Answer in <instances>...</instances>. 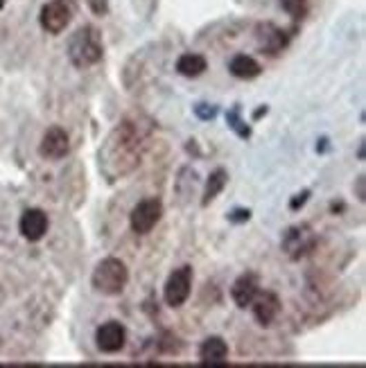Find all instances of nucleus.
Returning <instances> with one entry per match:
<instances>
[{
  "label": "nucleus",
  "mask_w": 366,
  "mask_h": 368,
  "mask_svg": "<svg viewBox=\"0 0 366 368\" xmlns=\"http://www.w3.org/2000/svg\"><path fill=\"white\" fill-rule=\"evenodd\" d=\"M5 3H7V0H0V10H3V7H5Z\"/></svg>",
  "instance_id": "a878e982"
},
{
  "label": "nucleus",
  "mask_w": 366,
  "mask_h": 368,
  "mask_svg": "<svg viewBox=\"0 0 366 368\" xmlns=\"http://www.w3.org/2000/svg\"><path fill=\"white\" fill-rule=\"evenodd\" d=\"M48 228H50V222H48V215L43 210L39 208H30L21 215V222H19V231L21 235L26 237L30 242H39L43 240Z\"/></svg>",
  "instance_id": "9d476101"
},
{
  "label": "nucleus",
  "mask_w": 366,
  "mask_h": 368,
  "mask_svg": "<svg viewBox=\"0 0 366 368\" xmlns=\"http://www.w3.org/2000/svg\"><path fill=\"white\" fill-rule=\"evenodd\" d=\"M263 116H267V106H263V109H258L256 113H254V118L258 120V118H263Z\"/></svg>",
  "instance_id": "393cba45"
},
{
  "label": "nucleus",
  "mask_w": 366,
  "mask_h": 368,
  "mask_svg": "<svg viewBox=\"0 0 366 368\" xmlns=\"http://www.w3.org/2000/svg\"><path fill=\"white\" fill-rule=\"evenodd\" d=\"M226 122H229V127H231L240 138H249V136H251V129L244 125V120H242V116H240V109H238V106L226 113Z\"/></svg>",
  "instance_id": "a211bd4d"
},
{
  "label": "nucleus",
  "mask_w": 366,
  "mask_h": 368,
  "mask_svg": "<svg viewBox=\"0 0 366 368\" xmlns=\"http://www.w3.org/2000/svg\"><path fill=\"white\" fill-rule=\"evenodd\" d=\"M281 5H283V10L294 16V19H303L307 12L305 0H281Z\"/></svg>",
  "instance_id": "6ab92c4d"
},
{
  "label": "nucleus",
  "mask_w": 366,
  "mask_h": 368,
  "mask_svg": "<svg viewBox=\"0 0 366 368\" xmlns=\"http://www.w3.org/2000/svg\"><path fill=\"white\" fill-rule=\"evenodd\" d=\"M226 357H229V343H226L222 337H208L201 341V346H199L201 364L222 366V364H226Z\"/></svg>",
  "instance_id": "ddd939ff"
},
{
  "label": "nucleus",
  "mask_w": 366,
  "mask_h": 368,
  "mask_svg": "<svg viewBox=\"0 0 366 368\" xmlns=\"http://www.w3.org/2000/svg\"><path fill=\"white\" fill-rule=\"evenodd\" d=\"M226 181H229V174H226V170H215L213 174L208 176L206 187H203V199H201V206H208L210 201H215L219 197V192L224 190Z\"/></svg>",
  "instance_id": "dca6fc26"
},
{
  "label": "nucleus",
  "mask_w": 366,
  "mask_h": 368,
  "mask_svg": "<svg viewBox=\"0 0 366 368\" xmlns=\"http://www.w3.org/2000/svg\"><path fill=\"white\" fill-rule=\"evenodd\" d=\"M307 197H310V190H303L301 194H296V197L289 201V208H292V210H298L301 206H305Z\"/></svg>",
  "instance_id": "4be33fe9"
},
{
  "label": "nucleus",
  "mask_w": 366,
  "mask_h": 368,
  "mask_svg": "<svg viewBox=\"0 0 366 368\" xmlns=\"http://www.w3.org/2000/svg\"><path fill=\"white\" fill-rule=\"evenodd\" d=\"M148 145V132L141 127V122L125 120L122 125L113 129V134L107 138L104 150H100V167L109 163H125L129 161V167H136L141 163L143 147Z\"/></svg>",
  "instance_id": "f257e3e1"
},
{
  "label": "nucleus",
  "mask_w": 366,
  "mask_h": 368,
  "mask_svg": "<svg viewBox=\"0 0 366 368\" xmlns=\"http://www.w3.org/2000/svg\"><path fill=\"white\" fill-rule=\"evenodd\" d=\"M249 217H251L249 210H233L229 215V219H231V222H235V224H238V222H249Z\"/></svg>",
  "instance_id": "5701e85b"
},
{
  "label": "nucleus",
  "mask_w": 366,
  "mask_h": 368,
  "mask_svg": "<svg viewBox=\"0 0 366 368\" xmlns=\"http://www.w3.org/2000/svg\"><path fill=\"white\" fill-rule=\"evenodd\" d=\"M88 7L95 16H104L109 12V0H88Z\"/></svg>",
  "instance_id": "412c9836"
},
{
  "label": "nucleus",
  "mask_w": 366,
  "mask_h": 368,
  "mask_svg": "<svg viewBox=\"0 0 366 368\" xmlns=\"http://www.w3.org/2000/svg\"><path fill=\"white\" fill-rule=\"evenodd\" d=\"M265 32H267V37L265 34H258L260 37V48H263V50H267L270 54H276L278 50H283V48H285L283 32L278 28H274V25H265Z\"/></svg>",
  "instance_id": "f3484780"
},
{
  "label": "nucleus",
  "mask_w": 366,
  "mask_h": 368,
  "mask_svg": "<svg viewBox=\"0 0 366 368\" xmlns=\"http://www.w3.org/2000/svg\"><path fill=\"white\" fill-rule=\"evenodd\" d=\"M249 307L254 309V316L260 325H272L276 316L281 314V300L272 292H258V296Z\"/></svg>",
  "instance_id": "9b49d317"
},
{
  "label": "nucleus",
  "mask_w": 366,
  "mask_h": 368,
  "mask_svg": "<svg viewBox=\"0 0 366 368\" xmlns=\"http://www.w3.org/2000/svg\"><path fill=\"white\" fill-rule=\"evenodd\" d=\"M194 113H197L201 120H213L217 116V109L215 106H208V104H197L194 106Z\"/></svg>",
  "instance_id": "aec40b11"
},
{
  "label": "nucleus",
  "mask_w": 366,
  "mask_h": 368,
  "mask_svg": "<svg viewBox=\"0 0 366 368\" xmlns=\"http://www.w3.org/2000/svg\"><path fill=\"white\" fill-rule=\"evenodd\" d=\"M176 70L181 72L183 77H199L203 72L208 70V61L203 59L201 54H194V52H185L179 57L176 61Z\"/></svg>",
  "instance_id": "2eb2a0df"
},
{
  "label": "nucleus",
  "mask_w": 366,
  "mask_h": 368,
  "mask_svg": "<svg viewBox=\"0 0 366 368\" xmlns=\"http://www.w3.org/2000/svg\"><path fill=\"white\" fill-rule=\"evenodd\" d=\"M260 292V280L256 274H242L238 280L233 283L231 287V296L235 300V305L238 307H249L254 298L258 296Z\"/></svg>",
  "instance_id": "f8f14e48"
},
{
  "label": "nucleus",
  "mask_w": 366,
  "mask_h": 368,
  "mask_svg": "<svg viewBox=\"0 0 366 368\" xmlns=\"http://www.w3.org/2000/svg\"><path fill=\"white\" fill-rule=\"evenodd\" d=\"M95 341H97V348H100L102 353H107V355L120 353V350L125 348V343H127L125 325L118 323V321L102 323L100 328H97V332H95Z\"/></svg>",
  "instance_id": "6e6552de"
},
{
  "label": "nucleus",
  "mask_w": 366,
  "mask_h": 368,
  "mask_svg": "<svg viewBox=\"0 0 366 368\" xmlns=\"http://www.w3.org/2000/svg\"><path fill=\"white\" fill-rule=\"evenodd\" d=\"M39 23L48 34H61L70 23V7L63 0H50L41 7Z\"/></svg>",
  "instance_id": "0eeeda50"
},
{
  "label": "nucleus",
  "mask_w": 366,
  "mask_h": 368,
  "mask_svg": "<svg viewBox=\"0 0 366 368\" xmlns=\"http://www.w3.org/2000/svg\"><path fill=\"white\" fill-rule=\"evenodd\" d=\"M190 292H192V267L183 265L167 276L165 287H163V298H165L170 307H181L190 298Z\"/></svg>",
  "instance_id": "39448f33"
},
{
  "label": "nucleus",
  "mask_w": 366,
  "mask_h": 368,
  "mask_svg": "<svg viewBox=\"0 0 366 368\" xmlns=\"http://www.w3.org/2000/svg\"><path fill=\"white\" fill-rule=\"evenodd\" d=\"M104 45H102V34L100 30L93 25L79 28L68 41V59L72 61L75 68H88L95 66L102 59Z\"/></svg>",
  "instance_id": "f03ea898"
},
{
  "label": "nucleus",
  "mask_w": 366,
  "mask_h": 368,
  "mask_svg": "<svg viewBox=\"0 0 366 368\" xmlns=\"http://www.w3.org/2000/svg\"><path fill=\"white\" fill-rule=\"evenodd\" d=\"M70 150V141H68V134L63 132L61 127H50L45 129L43 138H41V145H39V154L48 161H61L63 156L68 154Z\"/></svg>",
  "instance_id": "1a4fd4ad"
},
{
  "label": "nucleus",
  "mask_w": 366,
  "mask_h": 368,
  "mask_svg": "<svg viewBox=\"0 0 366 368\" xmlns=\"http://www.w3.org/2000/svg\"><path fill=\"white\" fill-rule=\"evenodd\" d=\"M314 242H316V237L312 233V228L307 224H298V226L287 228V233L283 237V249L292 260H298L314 249Z\"/></svg>",
  "instance_id": "423d86ee"
},
{
  "label": "nucleus",
  "mask_w": 366,
  "mask_h": 368,
  "mask_svg": "<svg viewBox=\"0 0 366 368\" xmlns=\"http://www.w3.org/2000/svg\"><path fill=\"white\" fill-rule=\"evenodd\" d=\"M163 217V203L156 197L138 201L129 212V226L138 235H148L154 231V226L161 222Z\"/></svg>",
  "instance_id": "20e7f679"
},
{
  "label": "nucleus",
  "mask_w": 366,
  "mask_h": 368,
  "mask_svg": "<svg viewBox=\"0 0 366 368\" xmlns=\"http://www.w3.org/2000/svg\"><path fill=\"white\" fill-rule=\"evenodd\" d=\"M229 70H231V75L238 79H256L260 72H263V66L249 54H235L229 63Z\"/></svg>",
  "instance_id": "4468645a"
},
{
  "label": "nucleus",
  "mask_w": 366,
  "mask_h": 368,
  "mask_svg": "<svg viewBox=\"0 0 366 368\" xmlns=\"http://www.w3.org/2000/svg\"><path fill=\"white\" fill-rule=\"evenodd\" d=\"M91 283L93 289L104 294V296H118V294L125 292L129 283V269L118 258H104L102 263H97Z\"/></svg>",
  "instance_id": "7ed1b4c3"
},
{
  "label": "nucleus",
  "mask_w": 366,
  "mask_h": 368,
  "mask_svg": "<svg viewBox=\"0 0 366 368\" xmlns=\"http://www.w3.org/2000/svg\"><path fill=\"white\" fill-rule=\"evenodd\" d=\"M357 197H360V201L366 199V192H364V176L357 178Z\"/></svg>",
  "instance_id": "b1692460"
}]
</instances>
